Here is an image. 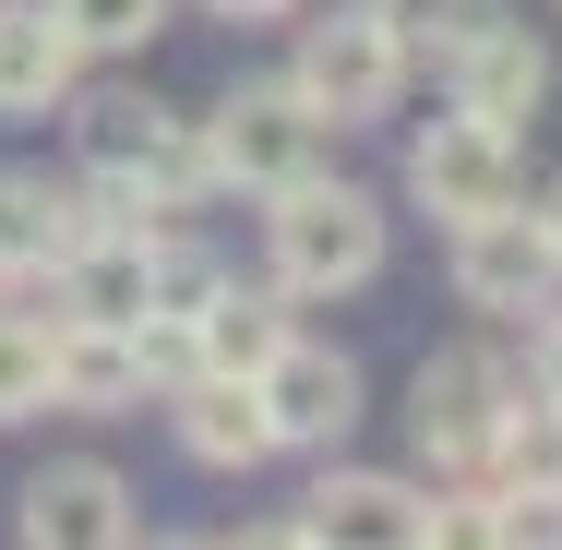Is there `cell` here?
I'll use <instances>...</instances> for the list:
<instances>
[{"label":"cell","mask_w":562,"mask_h":550,"mask_svg":"<svg viewBox=\"0 0 562 550\" xmlns=\"http://www.w3.org/2000/svg\"><path fill=\"white\" fill-rule=\"evenodd\" d=\"M539 97H551V48H539L527 24H503V12H491V24L454 48V109H479V120H503V132H515Z\"/></svg>","instance_id":"14"},{"label":"cell","mask_w":562,"mask_h":550,"mask_svg":"<svg viewBox=\"0 0 562 550\" xmlns=\"http://www.w3.org/2000/svg\"><path fill=\"white\" fill-rule=\"evenodd\" d=\"M407 192H419L443 227L491 216V204H515V132H503V120H479V109L431 120V132L407 144Z\"/></svg>","instance_id":"4"},{"label":"cell","mask_w":562,"mask_h":550,"mask_svg":"<svg viewBox=\"0 0 562 550\" xmlns=\"http://www.w3.org/2000/svg\"><path fill=\"white\" fill-rule=\"evenodd\" d=\"M395 85H407V48H395L383 12H336V24H312V36H300V72H288V97L324 120V132L383 120V109H395Z\"/></svg>","instance_id":"2"},{"label":"cell","mask_w":562,"mask_h":550,"mask_svg":"<svg viewBox=\"0 0 562 550\" xmlns=\"http://www.w3.org/2000/svg\"><path fill=\"white\" fill-rule=\"evenodd\" d=\"M251 395H263V419H276V442H347V419H359V371H347L336 347H276L263 371H251Z\"/></svg>","instance_id":"6"},{"label":"cell","mask_w":562,"mask_h":550,"mask_svg":"<svg viewBox=\"0 0 562 550\" xmlns=\"http://www.w3.org/2000/svg\"><path fill=\"white\" fill-rule=\"evenodd\" d=\"M491 479H503V503H562V395H503V419H491V454H479Z\"/></svg>","instance_id":"16"},{"label":"cell","mask_w":562,"mask_h":550,"mask_svg":"<svg viewBox=\"0 0 562 550\" xmlns=\"http://www.w3.org/2000/svg\"><path fill=\"white\" fill-rule=\"evenodd\" d=\"M12 527L36 550H120L132 539V491H120V467H36Z\"/></svg>","instance_id":"9"},{"label":"cell","mask_w":562,"mask_h":550,"mask_svg":"<svg viewBox=\"0 0 562 550\" xmlns=\"http://www.w3.org/2000/svg\"><path fill=\"white\" fill-rule=\"evenodd\" d=\"M562 276V239L551 216H515V204H491V216L454 227V300L467 312H539Z\"/></svg>","instance_id":"5"},{"label":"cell","mask_w":562,"mask_h":550,"mask_svg":"<svg viewBox=\"0 0 562 550\" xmlns=\"http://www.w3.org/2000/svg\"><path fill=\"white\" fill-rule=\"evenodd\" d=\"M551 239H562V204H551Z\"/></svg>","instance_id":"23"},{"label":"cell","mask_w":562,"mask_h":550,"mask_svg":"<svg viewBox=\"0 0 562 550\" xmlns=\"http://www.w3.org/2000/svg\"><path fill=\"white\" fill-rule=\"evenodd\" d=\"M324 168V120L300 109L288 85H239L204 132V180H239V192H288Z\"/></svg>","instance_id":"3"},{"label":"cell","mask_w":562,"mask_h":550,"mask_svg":"<svg viewBox=\"0 0 562 550\" xmlns=\"http://www.w3.org/2000/svg\"><path fill=\"white\" fill-rule=\"evenodd\" d=\"M156 300V227H97L85 251H60V324H144Z\"/></svg>","instance_id":"11"},{"label":"cell","mask_w":562,"mask_h":550,"mask_svg":"<svg viewBox=\"0 0 562 550\" xmlns=\"http://www.w3.org/2000/svg\"><path fill=\"white\" fill-rule=\"evenodd\" d=\"M204 12H227V24H276V12H300V0H204Z\"/></svg>","instance_id":"22"},{"label":"cell","mask_w":562,"mask_h":550,"mask_svg":"<svg viewBox=\"0 0 562 550\" xmlns=\"http://www.w3.org/2000/svg\"><path fill=\"white\" fill-rule=\"evenodd\" d=\"M383 24H395V48H431V60H454L479 24H491V0H371Z\"/></svg>","instance_id":"19"},{"label":"cell","mask_w":562,"mask_h":550,"mask_svg":"<svg viewBox=\"0 0 562 550\" xmlns=\"http://www.w3.org/2000/svg\"><path fill=\"white\" fill-rule=\"evenodd\" d=\"M503 371L479 359V347H443V359H419V395H407V419H419V442L443 454V467H479L491 454V419H503Z\"/></svg>","instance_id":"7"},{"label":"cell","mask_w":562,"mask_h":550,"mask_svg":"<svg viewBox=\"0 0 562 550\" xmlns=\"http://www.w3.org/2000/svg\"><path fill=\"white\" fill-rule=\"evenodd\" d=\"M192 347H204V371H263L288 347V288H216L192 312Z\"/></svg>","instance_id":"17"},{"label":"cell","mask_w":562,"mask_h":550,"mask_svg":"<svg viewBox=\"0 0 562 550\" xmlns=\"http://www.w3.org/2000/svg\"><path fill=\"white\" fill-rule=\"evenodd\" d=\"M168 419H180V454H192V467H216V479H239V467H263V454H276V419H263L251 371H192Z\"/></svg>","instance_id":"10"},{"label":"cell","mask_w":562,"mask_h":550,"mask_svg":"<svg viewBox=\"0 0 562 550\" xmlns=\"http://www.w3.org/2000/svg\"><path fill=\"white\" fill-rule=\"evenodd\" d=\"M132 395H144V347H132V324H48V407L120 419Z\"/></svg>","instance_id":"13"},{"label":"cell","mask_w":562,"mask_h":550,"mask_svg":"<svg viewBox=\"0 0 562 550\" xmlns=\"http://www.w3.org/2000/svg\"><path fill=\"white\" fill-rule=\"evenodd\" d=\"M72 72H85L72 24H60L48 0H0V120L60 109V97H72Z\"/></svg>","instance_id":"12"},{"label":"cell","mask_w":562,"mask_h":550,"mask_svg":"<svg viewBox=\"0 0 562 550\" xmlns=\"http://www.w3.org/2000/svg\"><path fill=\"white\" fill-rule=\"evenodd\" d=\"M48 12L72 24V48H144L168 24V0H48Z\"/></svg>","instance_id":"20"},{"label":"cell","mask_w":562,"mask_h":550,"mask_svg":"<svg viewBox=\"0 0 562 550\" xmlns=\"http://www.w3.org/2000/svg\"><path fill=\"white\" fill-rule=\"evenodd\" d=\"M97 216L72 192H48L36 168H0V276H60V251H85Z\"/></svg>","instance_id":"15"},{"label":"cell","mask_w":562,"mask_h":550,"mask_svg":"<svg viewBox=\"0 0 562 550\" xmlns=\"http://www.w3.org/2000/svg\"><path fill=\"white\" fill-rule=\"evenodd\" d=\"M539 395H562V312L539 324Z\"/></svg>","instance_id":"21"},{"label":"cell","mask_w":562,"mask_h":550,"mask_svg":"<svg viewBox=\"0 0 562 550\" xmlns=\"http://www.w3.org/2000/svg\"><path fill=\"white\" fill-rule=\"evenodd\" d=\"M300 539H371V550H419V539H443V503H431V491H407V479L336 467V479L312 491Z\"/></svg>","instance_id":"8"},{"label":"cell","mask_w":562,"mask_h":550,"mask_svg":"<svg viewBox=\"0 0 562 550\" xmlns=\"http://www.w3.org/2000/svg\"><path fill=\"white\" fill-rule=\"evenodd\" d=\"M48 407V324L36 312H0V431Z\"/></svg>","instance_id":"18"},{"label":"cell","mask_w":562,"mask_h":550,"mask_svg":"<svg viewBox=\"0 0 562 550\" xmlns=\"http://www.w3.org/2000/svg\"><path fill=\"white\" fill-rule=\"evenodd\" d=\"M276 204V276H288V300H324V288H359V276H383V204L371 192H347V180H288V192H263Z\"/></svg>","instance_id":"1"}]
</instances>
